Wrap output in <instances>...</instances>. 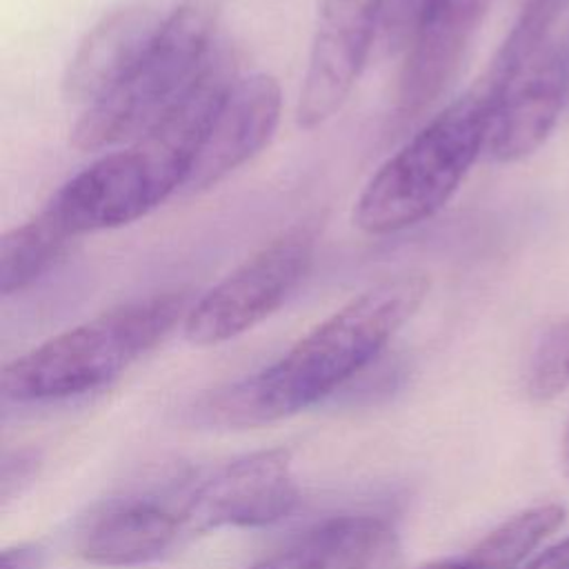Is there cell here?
<instances>
[{"mask_svg":"<svg viewBox=\"0 0 569 569\" xmlns=\"http://www.w3.org/2000/svg\"><path fill=\"white\" fill-rule=\"evenodd\" d=\"M422 569H467V567H465L462 558L458 556V558H442V560H433V562L425 565Z\"/></svg>","mask_w":569,"mask_h":569,"instance_id":"cell-20","label":"cell"},{"mask_svg":"<svg viewBox=\"0 0 569 569\" xmlns=\"http://www.w3.org/2000/svg\"><path fill=\"white\" fill-rule=\"evenodd\" d=\"M193 302L191 287H173L102 311L4 365L0 391L13 402L93 391L162 342Z\"/></svg>","mask_w":569,"mask_h":569,"instance_id":"cell-2","label":"cell"},{"mask_svg":"<svg viewBox=\"0 0 569 569\" xmlns=\"http://www.w3.org/2000/svg\"><path fill=\"white\" fill-rule=\"evenodd\" d=\"M184 167L153 138L113 151L69 178L47 202L78 238L129 224L184 187Z\"/></svg>","mask_w":569,"mask_h":569,"instance_id":"cell-6","label":"cell"},{"mask_svg":"<svg viewBox=\"0 0 569 569\" xmlns=\"http://www.w3.org/2000/svg\"><path fill=\"white\" fill-rule=\"evenodd\" d=\"M562 522L565 507L558 502L529 507L500 522L460 558L467 569H516Z\"/></svg>","mask_w":569,"mask_h":569,"instance_id":"cell-16","label":"cell"},{"mask_svg":"<svg viewBox=\"0 0 569 569\" xmlns=\"http://www.w3.org/2000/svg\"><path fill=\"white\" fill-rule=\"evenodd\" d=\"M493 107L496 89L485 76L371 176L353 204V224L389 236L440 211L487 149Z\"/></svg>","mask_w":569,"mask_h":569,"instance_id":"cell-3","label":"cell"},{"mask_svg":"<svg viewBox=\"0 0 569 569\" xmlns=\"http://www.w3.org/2000/svg\"><path fill=\"white\" fill-rule=\"evenodd\" d=\"M491 0H425L398 80L396 116L413 120L456 78Z\"/></svg>","mask_w":569,"mask_h":569,"instance_id":"cell-11","label":"cell"},{"mask_svg":"<svg viewBox=\"0 0 569 569\" xmlns=\"http://www.w3.org/2000/svg\"><path fill=\"white\" fill-rule=\"evenodd\" d=\"M569 387V316L547 322L536 336L527 367L525 389L536 402H549Z\"/></svg>","mask_w":569,"mask_h":569,"instance_id":"cell-17","label":"cell"},{"mask_svg":"<svg viewBox=\"0 0 569 569\" xmlns=\"http://www.w3.org/2000/svg\"><path fill=\"white\" fill-rule=\"evenodd\" d=\"M560 460H562V469L569 478V420L565 425V431H562V442H560Z\"/></svg>","mask_w":569,"mask_h":569,"instance_id":"cell-21","label":"cell"},{"mask_svg":"<svg viewBox=\"0 0 569 569\" xmlns=\"http://www.w3.org/2000/svg\"><path fill=\"white\" fill-rule=\"evenodd\" d=\"M560 51H562V60H565V71H567V87H569V31H567L565 40L560 42Z\"/></svg>","mask_w":569,"mask_h":569,"instance_id":"cell-22","label":"cell"},{"mask_svg":"<svg viewBox=\"0 0 569 569\" xmlns=\"http://www.w3.org/2000/svg\"><path fill=\"white\" fill-rule=\"evenodd\" d=\"M313 251L316 231L309 224L276 236L193 302L182 322L184 338L211 347L260 325L307 276Z\"/></svg>","mask_w":569,"mask_h":569,"instance_id":"cell-7","label":"cell"},{"mask_svg":"<svg viewBox=\"0 0 569 569\" xmlns=\"http://www.w3.org/2000/svg\"><path fill=\"white\" fill-rule=\"evenodd\" d=\"M42 565V549L38 545L7 547L0 553V569H38Z\"/></svg>","mask_w":569,"mask_h":569,"instance_id":"cell-18","label":"cell"},{"mask_svg":"<svg viewBox=\"0 0 569 569\" xmlns=\"http://www.w3.org/2000/svg\"><path fill=\"white\" fill-rule=\"evenodd\" d=\"M167 13L151 0H136L104 13L67 64L62 78L67 100L89 107L109 93L140 60Z\"/></svg>","mask_w":569,"mask_h":569,"instance_id":"cell-12","label":"cell"},{"mask_svg":"<svg viewBox=\"0 0 569 569\" xmlns=\"http://www.w3.org/2000/svg\"><path fill=\"white\" fill-rule=\"evenodd\" d=\"M187 531L180 509L149 498L111 502L89 518L78 553L100 567H136L162 558Z\"/></svg>","mask_w":569,"mask_h":569,"instance_id":"cell-14","label":"cell"},{"mask_svg":"<svg viewBox=\"0 0 569 569\" xmlns=\"http://www.w3.org/2000/svg\"><path fill=\"white\" fill-rule=\"evenodd\" d=\"M385 0H320L296 120L316 129L333 118L367 62Z\"/></svg>","mask_w":569,"mask_h":569,"instance_id":"cell-9","label":"cell"},{"mask_svg":"<svg viewBox=\"0 0 569 569\" xmlns=\"http://www.w3.org/2000/svg\"><path fill=\"white\" fill-rule=\"evenodd\" d=\"M73 240L76 236L49 204L9 229L0 238V293L11 296L31 287L62 258Z\"/></svg>","mask_w":569,"mask_h":569,"instance_id":"cell-15","label":"cell"},{"mask_svg":"<svg viewBox=\"0 0 569 569\" xmlns=\"http://www.w3.org/2000/svg\"><path fill=\"white\" fill-rule=\"evenodd\" d=\"M222 0H182L173 7L131 71L71 129V144L100 151L133 142L187 93L213 53Z\"/></svg>","mask_w":569,"mask_h":569,"instance_id":"cell-4","label":"cell"},{"mask_svg":"<svg viewBox=\"0 0 569 569\" xmlns=\"http://www.w3.org/2000/svg\"><path fill=\"white\" fill-rule=\"evenodd\" d=\"M298 500L291 453L278 447L218 467L182 500L180 516L187 531L262 527L287 518Z\"/></svg>","mask_w":569,"mask_h":569,"instance_id":"cell-8","label":"cell"},{"mask_svg":"<svg viewBox=\"0 0 569 569\" xmlns=\"http://www.w3.org/2000/svg\"><path fill=\"white\" fill-rule=\"evenodd\" d=\"M562 2L527 0L520 20L487 71L496 89L487 153L496 162L531 156L549 138L569 100L560 42L551 38V24Z\"/></svg>","mask_w":569,"mask_h":569,"instance_id":"cell-5","label":"cell"},{"mask_svg":"<svg viewBox=\"0 0 569 569\" xmlns=\"http://www.w3.org/2000/svg\"><path fill=\"white\" fill-rule=\"evenodd\" d=\"M280 111L282 91L273 76H236L209 120L182 189L198 193L216 187L258 156L273 138Z\"/></svg>","mask_w":569,"mask_h":569,"instance_id":"cell-10","label":"cell"},{"mask_svg":"<svg viewBox=\"0 0 569 569\" xmlns=\"http://www.w3.org/2000/svg\"><path fill=\"white\" fill-rule=\"evenodd\" d=\"M525 569H569V538L538 553Z\"/></svg>","mask_w":569,"mask_h":569,"instance_id":"cell-19","label":"cell"},{"mask_svg":"<svg viewBox=\"0 0 569 569\" xmlns=\"http://www.w3.org/2000/svg\"><path fill=\"white\" fill-rule=\"evenodd\" d=\"M429 291L418 269L387 276L302 336L280 360L198 405L209 425L260 427L298 413L367 369Z\"/></svg>","mask_w":569,"mask_h":569,"instance_id":"cell-1","label":"cell"},{"mask_svg":"<svg viewBox=\"0 0 569 569\" xmlns=\"http://www.w3.org/2000/svg\"><path fill=\"white\" fill-rule=\"evenodd\" d=\"M400 542L378 516L327 518L249 569H393Z\"/></svg>","mask_w":569,"mask_h":569,"instance_id":"cell-13","label":"cell"}]
</instances>
